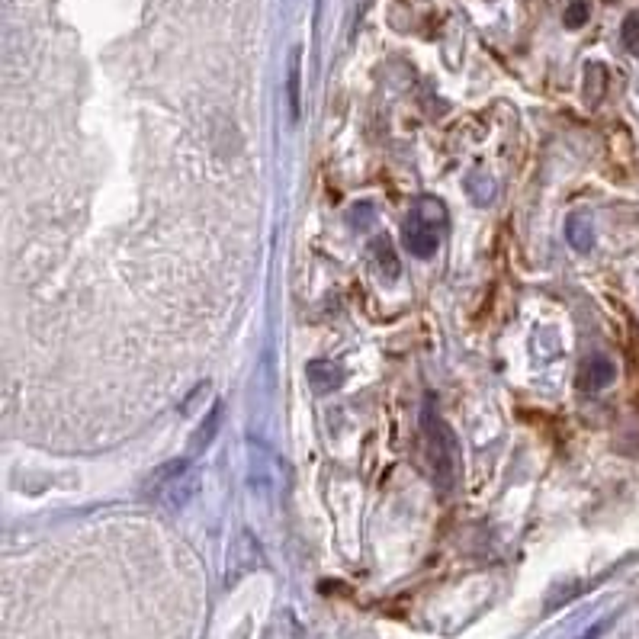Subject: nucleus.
<instances>
[{
	"label": "nucleus",
	"mask_w": 639,
	"mask_h": 639,
	"mask_svg": "<svg viewBox=\"0 0 639 639\" xmlns=\"http://www.w3.org/2000/svg\"><path fill=\"white\" fill-rule=\"evenodd\" d=\"M620 42L630 55H639V13H630L620 26Z\"/></svg>",
	"instance_id": "obj_10"
},
{
	"label": "nucleus",
	"mask_w": 639,
	"mask_h": 639,
	"mask_svg": "<svg viewBox=\"0 0 639 639\" xmlns=\"http://www.w3.org/2000/svg\"><path fill=\"white\" fill-rule=\"evenodd\" d=\"M604 87H607V68L604 65H588V71H585V100L598 103L604 97Z\"/></svg>",
	"instance_id": "obj_8"
},
{
	"label": "nucleus",
	"mask_w": 639,
	"mask_h": 639,
	"mask_svg": "<svg viewBox=\"0 0 639 639\" xmlns=\"http://www.w3.org/2000/svg\"><path fill=\"white\" fill-rule=\"evenodd\" d=\"M219 421H222V408L216 405V408L209 412V418H206V428H200V431H196V437H193V447H196V450L209 447V440L216 437V431H219Z\"/></svg>",
	"instance_id": "obj_11"
},
{
	"label": "nucleus",
	"mask_w": 639,
	"mask_h": 639,
	"mask_svg": "<svg viewBox=\"0 0 639 639\" xmlns=\"http://www.w3.org/2000/svg\"><path fill=\"white\" fill-rule=\"evenodd\" d=\"M614 376H617V367H614V360L611 357H591V360H585V367H582V379H578V383H582V389L588 392V395H598L601 389H607L614 383Z\"/></svg>",
	"instance_id": "obj_4"
},
{
	"label": "nucleus",
	"mask_w": 639,
	"mask_h": 639,
	"mask_svg": "<svg viewBox=\"0 0 639 639\" xmlns=\"http://www.w3.org/2000/svg\"><path fill=\"white\" fill-rule=\"evenodd\" d=\"M373 254H376L379 267L386 270V277H399V257H395V251H392L389 235H379V238L373 241Z\"/></svg>",
	"instance_id": "obj_7"
},
{
	"label": "nucleus",
	"mask_w": 639,
	"mask_h": 639,
	"mask_svg": "<svg viewBox=\"0 0 639 639\" xmlns=\"http://www.w3.org/2000/svg\"><path fill=\"white\" fill-rule=\"evenodd\" d=\"M289 106H293V116H299V55L289 62Z\"/></svg>",
	"instance_id": "obj_12"
},
{
	"label": "nucleus",
	"mask_w": 639,
	"mask_h": 639,
	"mask_svg": "<svg viewBox=\"0 0 639 639\" xmlns=\"http://www.w3.org/2000/svg\"><path fill=\"white\" fill-rule=\"evenodd\" d=\"M309 383L318 389V392H331V389H338L344 383V373L334 367V363H322V360H315L309 363Z\"/></svg>",
	"instance_id": "obj_6"
},
{
	"label": "nucleus",
	"mask_w": 639,
	"mask_h": 639,
	"mask_svg": "<svg viewBox=\"0 0 639 639\" xmlns=\"http://www.w3.org/2000/svg\"><path fill=\"white\" fill-rule=\"evenodd\" d=\"M447 235V209L434 196H421L415 200L412 212H408V219L402 225V238H405V248L408 254L415 257H431L440 241Z\"/></svg>",
	"instance_id": "obj_2"
},
{
	"label": "nucleus",
	"mask_w": 639,
	"mask_h": 639,
	"mask_svg": "<svg viewBox=\"0 0 639 639\" xmlns=\"http://www.w3.org/2000/svg\"><path fill=\"white\" fill-rule=\"evenodd\" d=\"M196 489V479H193V469H190V460H171V463H164L155 476H151L148 482V492L155 495L158 501H164L167 508H180V505H187L190 495Z\"/></svg>",
	"instance_id": "obj_3"
},
{
	"label": "nucleus",
	"mask_w": 639,
	"mask_h": 639,
	"mask_svg": "<svg viewBox=\"0 0 639 639\" xmlns=\"http://www.w3.org/2000/svg\"><path fill=\"white\" fill-rule=\"evenodd\" d=\"M421 431H424V440H428L434 485H437L440 492H450L453 489V479H456V466H460V444H456L453 428H450L444 418H440L434 402H424Z\"/></svg>",
	"instance_id": "obj_1"
},
{
	"label": "nucleus",
	"mask_w": 639,
	"mask_h": 639,
	"mask_svg": "<svg viewBox=\"0 0 639 639\" xmlns=\"http://www.w3.org/2000/svg\"><path fill=\"white\" fill-rule=\"evenodd\" d=\"M566 241L578 254H588L595 248V222H591L588 212H572L566 219Z\"/></svg>",
	"instance_id": "obj_5"
},
{
	"label": "nucleus",
	"mask_w": 639,
	"mask_h": 639,
	"mask_svg": "<svg viewBox=\"0 0 639 639\" xmlns=\"http://www.w3.org/2000/svg\"><path fill=\"white\" fill-rule=\"evenodd\" d=\"M591 17V7H588V0H569V7L566 13H562V23H566L569 29H582Z\"/></svg>",
	"instance_id": "obj_9"
}]
</instances>
